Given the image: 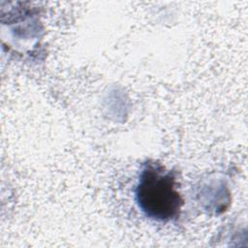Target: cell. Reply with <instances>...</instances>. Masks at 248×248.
<instances>
[{"mask_svg": "<svg viewBox=\"0 0 248 248\" xmlns=\"http://www.w3.org/2000/svg\"><path fill=\"white\" fill-rule=\"evenodd\" d=\"M176 177L157 162H146L135 188L136 202L141 212L157 222H170L180 215L183 199L176 190Z\"/></svg>", "mask_w": 248, "mask_h": 248, "instance_id": "cell-1", "label": "cell"}]
</instances>
